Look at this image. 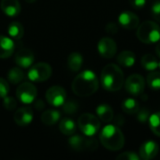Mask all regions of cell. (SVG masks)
<instances>
[{
	"label": "cell",
	"mask_w": 160,
	"mask_h": 160,
	"mask_svg": "<svg viewBox=\"0 0 160 160\" xmlns=\"http://www.w3.org/2000/svg\"><path fill=\"white\" fill-rule=\"evenodd\" d=\"M14 121L18 126L25 127L33 121V111L30 107L19 108L14 114Z\"/></svg>",
	"instance_id": "cell-15"
},
{
	"label": "cell",
	"mask_w": 160,
	"mask_h": 160,
	"mask_svg": "<svg viewBox=\"0 0 160 160\" xmlns=\"http://www.w3.org/2000/svg\"><path fill=\"white\" fill-rule=\"evenodd\" d=\"M0 8L8 17H15L21 12V5L18 0H1Z\"/></svg>",
	"instance_id": "cell-16"
},
{
	"label": "cell",
	"mask_w": 160,
	"mask_h": 160,
	"mask_svg": "<svg viewBox=\"0 0 160 160\" xmlns=\"http://www.w3.org/2000/svg\"><path fill=\"white\" fill-rule=\"evenodd\" d=\"M82 63H83L82 55L79 52H71L68 57V68L73 72L79 71L82 68Z\"/></svg>",
	"instance_id": "cell-20"
},
{
	"label": "cell",
	"mask_w": 160,
	"mask_h": 160,
	"mask_svg": "<svg viewBox=\"0 0 160 160\" xmlns=\"http://www.w3.org/2000/svg\"><path fill=\"white\" fill-rule=\"evenodd\" d=\"M151 12L154 19L160 22V0L156 1L151 8Z\"/></svg>",
	"instance_id": "cell-34"
},
{
	"label": "cell",
	"mask_w": 160,
	"mask_h": 160,
	"mask_svg": "<svg viewBox=\"0 0 160 160\" xmlns=\"http://www.w3.org/2000/svg\"><path fill=\"white\" fill-rule=\"evenodd\" d=\"M96 112L98 119L104 123H110L113 120V111L112 107L108 104H101L98 106Z\"/></svg>",
	"instance_id": "cell-18"
},
{
	"label": "cell",
	"mask_w": 160,
	"mask_h": 160,
	"mask_svg": "<svg viewBox=\"0 0 160 160\" xmlns=\"http://www.w3.org/2000/svg\"><path fill=\"white\" fill-rule=\"evenodd\" d=\"M156 53H157V55L160 58V42L158 44V46L156 47Z\"/></svg>",
	"instance_id": "cell-39"
},
{
	"label": "cell",
	"mask_w": 160,
	"mask_h": 160,
	"mask_svg": "<svg viewBox=\"0 0 160 160\" xmlns=\"http://www.w3.org/2000/svg\"><path fill=\"white\" fill-rule=\"evenodd\" d=\"M35 107L37 108V110H42L44 108V103L41 99H38L37 102L35 103Z\"/></svg>",
	"instance_id": "cell-38"
},
{
	"label": "cell",
	"mask_w": 160,
	"mask_h": 160,
	"mask_svg": "<svg viewBox=\"0 0 160 160\" xmlns=\"http://www.w3.org/2000/svg\"><path fill=\"white\" fill-rule=\"evenodd\" d=\"M78 125L80 130L85 136L92 137L98 132L100 128V120L92 113H83L79 117Z\"/></svg>",
	"instance_id": "cell-5"
},
{
	"label": "cell",
	"mask_w": 160,
	"mask_h": 160,
	"mask_svg": "<svg viewBox=\"0 0 160 160\" xmlns=\"http://www.w3.org/2000/svg\"><path fill=\"white\" fill-rule=\"evenodd\" d=\"M8 91H9V87L8 82L5 79L0 78V98H4L5 97H7Z\"/></svg>",
	"instance_id": "cell-33"
},
{
	"label": "cell",
	"mask_w": 160,
	"mask_h": 160,
	"mask_svg": "<svg viewBox=\"0 0 160 160\" xmlns=\"http://www.w3.org/2000/svg\"><path fill=\"white\" fill-rule=\"evenodd\" d=\"M158 151H159V146L156 142L147 141L141 145L139 155L142 159L150 160L158 156Z\"/></svg>",
	"instance_id": "cell-14"
},
{
	"label": "cell",
	"mask_w": 160,
	"mask_h": 160,
	"mask_svg": "<svg viewBox=\"0 0 160 160\" xmlns=\"http://www.w3.org/2000/svg\"><path fill=\"white\" fill-rule=\"evenodd\" d=\"M125 87L128 94L132 96H140L144 91L145 80L140 74H132L126 80Z\"/></svg>",
	"instance_id": "cell-9"
},
{
	"label": "cell",
	"mask_w": 160,
	"mask_h": 160,
	"mask_svg": "<svg viewBox=\"0 0 160 160\" xmlns=\"http://www.w3.org/2000/svg\"><path fill=\"white\" fill-rule=\"evenodd\" d=\"M122 110L127 114H136L140 110V104L136 99L128 98L122 102Z\"/></svg>",
	"instance_id": "cell-23"
},
{
	"label": "cell",
	"mask_w": 160,
	"mask_h": 160,
	"mask_svg": "<svg viewBox=\"0 0 160 160\" xmlns=\"http://www.w3.org/2000/svg\"><path fill=\"white\" fill-rule=\"evenodd\" d=\"M117 62L120 66L125 68H130L133 67L136 62V56L135 53L131 51H124L119 53L117 56Z\"/></svg>",
	"instance_id": "cell-19"
},
{
	"label": "cell",
	"mask_w": 160,
	"mask_h": 160,
	"mask_svg": "<svg viewBox=\"0 0 160 160\" xmlns=\"http://www.w3.org/2000/svg\"><path fill=\"white\" fill-rule=\"evenodd\" d=\"M124 72L115 64H109L104 67L100 75V82L104 89L111 92L120 90L124 85Z\"/></svg>",
	"instance_id": "cell-2"
},
{
	"label": "cell",
	"mask_w": 160,
	"mask_h": 160,
	"mask_svg": "<svg viewBox=\"0 0 160 160\" xmlns=\"http://www.w3.org/2000/svg\"><path fill=\"white\" fill-rule=\"evenodd\" d=\"M52 73V69L51 66L44 62H39L34 64L30 67L27 77L30 81L34 82H41L47 81Z\"/></svg>",
	"instance_id": "cell-6"
},
{
	"label": "cell",
	"mask_w": 160,
	"mask_h": 160,
	"mask_svg": "<svg viewBox=\"0 0 160 160\" xmlns=\"http://www.w3.org/2000/svg\"><path fill=\"white\" fill-rule=\"evenodd\" d=\"M137 114V119L142 123V124H145L150 117V111L147 108H140V110L138 111Z\"/></svg>",
	"instance_id": "cell-30"
},
{
	"label": "cell",
	"mask_w": 160,
	"mask_h": 160,
	"mask_svg": "<svg viewBox=\"0 0 160 160\" xmlns=\"http://www.w3.org/2000/svg\"><path fill=\"white\" fill-rule=\"evenodd\" d=\"M117 160H140L141 157L140 155H138L135 152H124L122 154H120L118 157H116Z\"/></svg>",
	"instance_id": "cell-31"
},
{
	"label": "cell",
	"mask_w": 160,
	"mask_h": 160,
	"mask_svg": "<svg viewBox=\"0 0 160 160\" xmlns=\"http://www.w3.org/2000/svg\"><path fill=\"white\" fill-rule=\"evenodd\" d=\"M76 124L70 118H64L59 123V130L67 136H71L76 132Z\"/></svg>",
	"instance_id": "cell-22"
},
{
	"label": "cell",
	"mask_w": 160,
	"mask_h": 160,
	"mask_svg": "<svg viewBox=\"0 0 160 160\" xmlns=\"http://www.w3.org/2000/svg\"><path fill=\"white\" fill-rule=\"evenodd\" d=\"M25 1H26L27 3H29V4H32V3H35L37 0H25Z\"/></svg>",
	"instance_id": "cell-40"
},
{
	"label": "cell",
	"mask_w": 160,
	"mask_h": 160,
	"mask_svg": "<svg viewBox=\"0 0 160 160\" xmlns=\"http://www.w3.org/2000/svg\"><path fill=\"white\" fill-rule=\"evenodd\" d=\"M129 3L134 8H142L145 6L146 0H129Z\"/></svg>",
	"instance_id": "cell-36"
},
{
	"label": "cell",
	"mask_w": 160,
	"mask_h": 160,
	"mask_svg": "<svg viewBox=\"0 0 160 160\" xmlns=\"http://www.w3.org/2000/svg\"><path fill=\"white\" fill-rule=\"evenodd\" d=\"M158 68L160 69V62H158Z\"/></svg>",
	"instance_id": "cell-41"
},
{
	"label": "cell",
	"mask_w": 160,
	"mask_h": 160,
	"mask_svg": "<svg viewBox=\"0 0 160 160\" xmlns=\"http://www.w3.org/2000/svg\"><path fill=\"white\" fill-rule=\"evenodd\" d=\"M68 143L71 148H73L75 151L82 152L84 150H96L98 146V142L96 139L89 137V136H81V135H75L69 138Z\"/></svg>",
	"instance_id": "cell-7"
},
{
	"label": "cell",
	"mask_w": 160,
	"mask_h": 160,
	"mask_svg": "<svg viewBox=\"0 0 160 160\" xmlns=\"http://www.w3.org/2000/svg\"><path fill=\"white\" fill-rule=\"evenodd\" d=\"M137 38L145 44H153L160 39V26L153 21L143 22L137 27Z\"/></svg>",
	"instance_id": "cell-4"
},
{
	"label": "cell",
	"mask_w": 160,
	"mask_h": 160,
	"mask_svg": "<svg viewBox=\"0 0 160 160\" xmlns=\"http://www.w3.org/2000/svg\"><path fill=\"white\" fill-rule=\"evenodd\" d=\"M46 100L50 105L53 107L63 106V104L67 100L66 90L58 85L52 86L46 92Z\"/></svg>",
	"instance_id": "cell-10"
},
{
	"label": "cell",
	"mask_w": 160,
	"mask_h": 160,
	"mask_svg": "<svg viewBox=\"0 0 160 160\" xmlns=\"http://www.w3.org/2000/svg\"><path fill=\"white\" fill-rule=\"evenodd\" d=\"M101 144L111 151H119L125 145V136L116 125H107L99 133Z\"/></svg>",
	"instance_id": "cell-3"
},
{
	"label": "cell",
	"mask_w": 160,
	"mask_h": 160,
	"mask_svg": "<svg viewBox=\"0 0 160 160\" xmlns=\"http://www.w3.org/2000/svg\"><path fill=\"white\" fill-rule=\"evenodd\" d=\"M3 105L4 107L8 110V111H13L15 110V108L17 107V102L15 100L14 98L12 97H5L4 98V100H3Z\"/></svg>",
	"instance_id": "cell-32"
},
{
	"label": "cell",
	"mask_w": 160,
	"mask_h": 160,
	"mask_svg": "<svg viewBox=\"0 0 160 160\" xmlns=\"http://www.w3.org/2000/svg\"><path fill=\"white\" fill-rule=\"evenodd\" d=\"M114 122H115V125L118 127V126H121V125H124L125 123V118L121 115V114H118L116 116V118L114 119Z\"/></svg>",
	"instance_id": "cell-37"
},
{
	"label": "cell",
	"mask_w": 160,
	"mask_h": 160,
	"mask_svg": "<svg viewBox=\"0 0 160 160\" xmlns=\"http://www.w3.org/2000/svg\"><path fill=\"white\" fill-rule=\"evenodd\" d=\"M14 60L17 66H19L20 68H28L33 65L35 61V55L31 50L23 48L16 52Z\"/></svg>",
	"instance_id": "cell-12"
},
{
	"label": "cell",
	"mask_w": 160,
	"mask_h": 160,
	"mask_svg": "<svg viewBox=\"0 0 160 160\" xmlns=\"http://www.w3.org/2000/svg\"><path fill=\"white\" fill-rule=\"evenodd\" d=\"M24 77L25 75L22 68H12L8 72V80L13 84L20 83L21 82H22Z\"/></svg>",
	"instance_id": "cell-26"
},
{
	"label": "cell",
	"mask_w": 160,
	"mask_h": 160,
	"mask_svg": "<svg viewBox=\"0 0 160 160\" xmlns=\"http://www.w3.org/2000/svg\"><path fill=\"white\" fill-rule=\"evenodd\" d=\"M14 42L10 38L0 36V58H8L14 52Z\"/></svg>",
	"instance_id": "cell-17"
},
{
	"label": "cell",
	"mask_w": 160,
	"mask_h": 160,
	"mask_svg": "<svg viewBox=\"0 0 160 160\" xmlns=\"http://www.w3.org/2000/svg\"><path fill=\"white\" fill-rule=\"evenodd\" d=\"M147 84L152 90L160 89V71H151L147 76Z\"/></svg>",
	"instance_id": "cell-28"
},
{
	"label": "cell",
	"mask_w": 160,
	"mask_h": 160,
	"mask_svg": "<svg viewBox=\"0 0 160 160\" xmlns=\"http://www.w3.org/2000/svg\"><path fill=\"white\" fill-rule=\"evenodd\" d=\"M106 32L109 33V34H112V35H114L118 32V26L116 23L114 22H110L107 24L106 26Z\"/></svg>",
	"instance_id": "cell-35"
},
{
	"label": "cell",
	"mask_w": 160,
	"mask_h": 160,
	"mask_svg": "<svg viewBox=\"0 0 160 160\" xmlns=\"http://www.w3.org/2000/svg\"><path fill=\"white\" fill-rule=\"evenodd\" d=\"M98 51L104 58H112L117 52V44L111 38H102L98 43Z\"/></svg>",
	"instance_id": "cell-11"
},
{
	"label": "cell",
	"mask_w": 160,
	"mask_h": 160,
	"mask_svg": "<svg viewBox=\"0 0 160 160\" xmlns=\"http://www.w3.org/2000/svg\"><path fill=\"white\" fill-rule=\"evenodd\" d=\"M63 110L67 114H73L78 111V104L73 100L65 101L63 104Z\"/></svg>",
	"instance_id": "cell-29"
},
{
	"label": "cell",
	"mask_w": 160,
	"mask_h": 160,
	"mask_svg": "<svg viewBox=\"0 0 160 160\" xmlns=\"http://www.w3.org/2000/svg\"><path fill=\"white\" fill-rule=\"evenodd\" d=\"M148 122H149V127L152 132L155 135L160 137V112L150 114Z\"/></svg>",
	"instance_id": "cell-27"
},
{
	"label": "cell",
	"mask_w": 160,
	"mask_h": 160,
	"mask_svg": "<svg viewBox=\"0 0 160 160\" xmlns=\"http://www.w3.org/2000/svg\"><path fill=\"white\" fill-rule=\"evenodd\" d=\"M38 90L36 86L30 82L21 83L16 90L17 98L24 104H30L34 100H36Z\"/></svg>",
	"instance_id": "cell-8"
},
{
	"label": "cell",
	"mask_w": 160,
	"mask_h": 160,
	"mask_svg": "<svg viewBox=\"0 0 160 160\" xmlns=\"http://www.w3.org/2000/svg\"><path fill=\"white\" fill-rule=\"evenodd\" d=\"M23 26L19 22H13L8 26V33L13 39H21L23 36Z\"/></svg>",
	"instance_id": "cell-24"
},
{
	"label": "cell",
	"mask_w": 160,
	"mask_h": 160,
	"mask_svg": "<svg viewBox=\"0 0 160 160\" xmlns=\"http://www.w3.org/2000/svg\"><path fill=\"white\" fill-rule=\"evenodd\" d=\"M141 63H142V66L143 67V68H145L148 71L156 70L158 68V62L156 56H154L153 54H150V53L144 54L142 57Z\"/></svg>",
	"instance_id": "cell-25"
},
{
	"label": "cell",
	"mask_w": 160,
	"mask_h": 160,
	"mask_svg": "<svg viewBox=\"0 0 160 160\" xmlns=\"http://www.w3.org/2000/svg\"><path fill=\"white\" fill-rule=\"evenodd\" d=\"M118 22L119 24L128 30L135 29L140 24V19L138 15L131 11H124L122 12L118 17Z\"/></svg>",
	"instance_id": "cell-13"
},
{
	"label": "cell",
	"mask_w": 160,
	"mask_h": 160,
	"mask_svg": "<svg viewBox=\"0 0 160 160\" xmlns=\"http://www.w3.org/2000/svg\"><path fill=\"white\" fill-rule=\"evenodd\" d=\"M98 79L97 75L89 69L79 73L72 82V91L79 97H89L98 89Z\"/></svg>",
	"instance_id": "cell-1"
},
{
	"label": "cell",
	"mask_w": 160,
	"mask_h": 160,
	"mask_svg": "<svg viewBox=\"0 0 160 160\" xmlns=\"http://www.w3.org/2000/svg\"><path fill=\"white\" fill-rule=\"evenodd\" d=\"M60 116H61V114L57 110L51 109V110L45 111L41 114L40 118H41V121L43 124H45L47 126H52V125H55L59 121Z\"/></svg>",
	"instance_id": "cell-21"
}]
</instances>
